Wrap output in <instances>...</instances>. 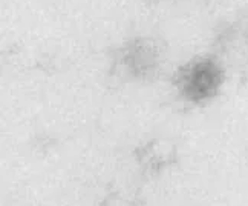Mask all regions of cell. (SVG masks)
I'll list each match as a JSON object with an SVG mask.
<instances>
[{"instance_id":"cell-1","label":"cell","mask_w":248,"mask_h":206,"mask_svg":"<svg viewBox=\"0 0 248 206\" xmlns=\"http://www.w3.org/2000/svg\"><path fill=\"white\" fill-rule=\"evenodd\" d=\"M224 83V69L215 59L202 57L190 62L179 76L183 96L195 103H201L217 94Z\"/></svg>"},{"instance_id":"cell-2","label":"cell","mask_w":248,"mask_h":206,"mask_svg":"<svg viewBox=\"0 0 248 206\" xmlns=\"http://www.w3.org/2000/svg\"><path fill=\"white\" fill-rule=\"evenodd\" d=\"M124 62L137 72H147L155 68L159 59V48L149 37H138L124 46Z\"/></svg>"}]
</instances>
